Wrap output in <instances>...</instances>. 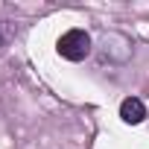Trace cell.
Segmentation results:
<instances>
[{
    "label": "cell",
    "mask_w": 149,
    "mask_h": 149,
    "mask_svg": "<svg viewBox=\"0 0 149 149\" xmlns=\"http://www.w3.org/2000/svg\"><path fill=\"white\" fill-rule=\"evenodd\" d=\"M91 53V35L85 29H67L58 38V56L67 61H82Z\"/></svg>",
    "instance_id": "1"
},
{
    "label": "cell",
    "mask_w": 149,
    "mask_h": 149,
    "mask_svg": "<svg viewBox=\"0 0 149 149\" xmlns=\"http://www.w3.org/2000/svg\"><path fill=\"white\" fill-rule=\"evenodd\" d=\"M120 117H123L129 126H137V123H143V117H146V105H143L137 97H126V100L120 102Z\"/></svg>",
    "instance_id": "2"
}]
</instances>
